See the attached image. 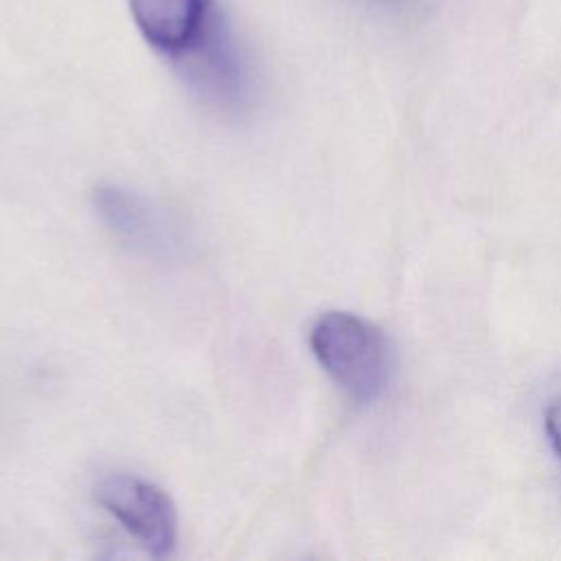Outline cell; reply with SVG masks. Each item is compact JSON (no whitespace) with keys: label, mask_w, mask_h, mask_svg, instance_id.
Wrapping results in <instances>:
<instances>
[{"label":"cell","mask_w":561,"mask_h":561,"mask_svg":"<svg viewBox=\"0 0 561 561\" xmlns=\"http://www.w3.org/2000/svg\"><path fill=\"white\" fill-rule=\"evenodd\" d=\"M309 346L322 370L355 401L370 403L390 383L394 359L386 333L351 311H327L309 329Z\"/></svg>","instance_id":"obj_1"},{"label":"cell","mask_w":561,"mask_h":561,"mask_svg":"<svg viewBox=\"0 0 561 561\" xmlns=\"http://www.w3.org/2000/svg\"><path fill=\"white\" fill-rule=\"evenodd\" d=\"M96 500L149 554L173 552L178 511L167 491L136 476L110 473L99 482Z\"/></svg>","instance_id":"obj_2"},{"label":"cell","mask_w":561,"mask_h":561,"mask_svg":"<svg viewBox=\"0 0 561 561\" xmlns=\"http://www.w3.org/2000/svg\"><path fill=\"white\" fill-rule=\"evenodd\" d=\"M92 206L101 224L136 254L167 261L180 252L173 224L140 193L121 184H99Z\"/></svg>","instance_id":"obj_3"},{"label":"cell","mask_w":561,"mask_h":561,"mask_svg":"<svg viewBox=\"0 0 561 561\" xmlns=\"http://www.w3.org/2000/svg\"><path fill=\"white\" fill-rule=\"evenodd\" d=\"M129 11L145 42L171 61L188 55L224 20L215 0H129Z\"/></svg>","instance_id":"obj_4"},{"label":"cell","mask_w":561,"mask_h":561,"mask_svg":"<svg viewBox=\"0 0 561 561\" xmlns=\"http://www.w3.org/2000/svg\"><path fill=\"white\" fill-rule=\"evenodd\" d=\"M175 64L182 68L184 79L219 107L239 110L245 103L250 92L248 68L224 20Z\"/></svg>","instance_id":"obj_5"},{"label":"cell","mask_w":561,"mask_h":561,"mask_svg":"<svg viewBox=\"0 0 561 561\" xmlns=\"http://www.w3.org/2000/svg\"><path fill=\"white\" fill-rule=\"evenodd\" d=\"M543 430L554 456L561 460V394L554 397L543 412Z\"/></svg>","instance_id":"obj_6"}]
</instances>
